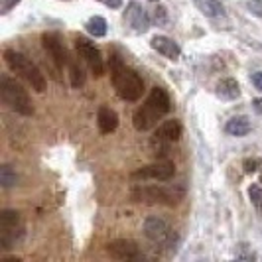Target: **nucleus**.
Wrapping results in <instances>:
<instances>
[{
	"label": "nucleus",
	"mask_w": 262,
	"mask_h": 262,
	"mask_svg": "<svg viewBox=\"0 0 262 262\" xmlns=\"http://www.w3.org/2000/svg\"><path fill=\"white\" fill-rule=\"evenodd\" d=\"M108 67H111V81L117 95L122 101H138L144 95V81L138 75L136 69L126 67V63L118 57L117 53L111 55L108 59Z\"/></svg>",
	"instance_id": "f257e3e1"
},
{
	"label": "nucleus",
	"mask_w": 262,
	"mask_h": 262,
	"mask_svg": "<svg viewBox=\"0 0 262 262\" xmlns=\"http://www.w3.org/2000/svg\"><path fill=\"white\" fill-rule=\"evenodd\" d=\"M171 108L170 95L164 87H152V91L148 95V99L144 101V105L140 108H136L134 117H132V124L134 128L140 132H146L150 128H154L158 124V120L162 117H166Z\"/></svg>",
	"instance_id": "f03ea898"
},
{
	"label": "nucleus",
	"mask_w": 262,
	"mask_h": 262,
	"mask_svg": "<svg viewBox=\"0 0 262 262\" xmlns=\"http://www.w3.org/2000/svg\"><path fill=\"white\" fill-rule=\"evenodd\" d=\"M185 197L184 185H138L132 189V199L150 205H176Z\"/></svg>",
	"instance_id": "7ed1b4c3"
},
{
	"label": "nucleus",
	"mask_w": 262,
	"mask_h": 262,
	"mask_svg": "<svg viewBox=\"0 0 262 262\" xmlns=\"http://www.w3.org/2000/svg\"><path fill=\"white\" fill-rule=\"evenodd\" d=\"M4 61H6V66L10 67L12 73H16L18 77H22L24 81H28L34 91H46V77H43V73L39 71V67L32 59H28L24 53L16 52V50H6L4 52Z\"/></svg>",
	"instance_id": "20e7f679"
},
{
	"label": "nucleus",
	"mask_w": 262,
	"mask_h": 262,
	"mask_svg": "<svg viewBox=\"0 0 262 262\" xmlns=\"http://www.w3.org/2000/svg\"><path fill=\"white\" fill-rule=\"evenodd\" d=\"M0 95H2V101L10 106L14 113H18L22 117H32L34 115L32 99L16 79L2 75L0 77Z\"/></svg>",
	"instance_id": "39448f33"
},
{
	"label": "nucleus",
	"mask_w": 262,
	"mask_h": 262,
	"mask_svg": "<svg viewBox=\"0 0 262 262\" xmlns=\"http://www.w3.org/2000/svg\"><path fill=\"white\" fill-rule=\"evenodd\" d=\"M24 236V225L20 219V213L12 209L0 211V247L12 249L16 243H20Z\"/></svg>",
	"instance_id": "423d86ee"
},
{
	"label": "nucleus",
	"mask_w": 262,
	"mask_h": 262,
	"mask_svg": "<svg viewBox=\"0 0 262 262\" xmlns=\"http://www.w3.org/2000/svg\"><path fill=\"white\" fill-rule=\"evenodd\" d=\"M75 50H77L79 57L87 63V67L93 71L95 77H101L105 73V61H103V55L99 52V48L93 43L89 38H83L79 36L75 39Z\"/></svg>",
	"instance_id": "0eeeda50"
},
{
	"label": "nucleus",
	"mask_w": 262,
	"mask_h": 262,
	"mask_svg": "<svg viewBox=\"0 0 262 262\" xmlns=\"http://www.w3.org/2000/svg\"><path fill=\"white\" fill-rule=\"evenodd\" d=\"M176 176V166L170 160H158L150 166H144L132 173V180H152V182H170Z\"/></svg>",
	"instance_id": "6e6552de"
},
{
	"label": "nucleus",
	"mask_w": 262,
	"mask_h": 262,
	"mask_svg": "<svg viewBox=\"0 0 262 262\" xmlns=\"http://www.w3.org/2000/svg\"><path fill=\"white\" fill-rule=\"evenodd\" d=\"M144 235L154 245H170L173 241L171 227L160 217H148L144 221Z\"/></svg>",
	"instance_id": "1a4fd4ad"
},
{
	"label": "nucleus",
	"mask_w": 262,
	"mask_h": 262,
	"mask_svg": "<svg viewBox=\"0 0 262 262\" xmlns=\"http://www.w3.org/2000/svg\"><path fill=\"white\" fill-rule=\"evenodd\" d=\"M41 46H43V50L48 52V55L52 57L53 63L57 67H63L69 63V55H67V50L66 46H63V41H61V38H59V34L46 32L41 36Z\"/></svg>",
	"instance_id": "9d476101"
},
{
	"label": "nucleus",
	"mask_w": 262,
	"mask_h": 262,
	"mask_svg": "<svg viewBox=\"0 0 262 262\" xmlns=\"http://www.w3.org/2000/svg\"><path fill=\"white\" fill-rule=\"evenodd\" d=\"M106 252L115 260H136V258L142 256L138 245L130 238H115V241H111L106 245Z\"/></svg>",
	"instance_id": "9b49d317"
},
{
	"label": "nucleus",
	"mask_w": 262,
	"mask_h": 262,
	"mask_svg": "<svg viewBox=\"0 0 262 262\" xmlns=\"http://www.w3.org/2000/svg\"><path fill=\"white\" fill-rule=\"evenodd\" d=\"M124 22H126L134 32L144 34L146 30L150 28L152 18H150V14L146 12V8H142L138 2H130V4L126 6V10H124Z\"/></svg>",
	"instance_id": "f8f14e48"
},
{
	"label": "nucleus",
	"mask_w": 262,
	"mask_h": 262,
	"mask_svg": "<svg viewBox=\"0 0 262 262\" xmlns=\"http://www.w3.org/2000/svg\"><path fill=\"white\" fill-rule=\"evenodd\" d=\"M180 138H182V122L176 118L164 120L154 134V142L158 144H171V142H178Z\"/></svg>",
	"instance_id": "ddd939ff"
},
{
	"label": "nucleus",
	"mask_w": 262,
	"mask_h": 262,
	"mask_svg": "<svg viewBox=\"0 0 262 262\" xmlns=\"http://www.w3.org/2000/svg\"><path fill=\"white\" fill-rule=\"evenodd\" d=\"M150 48L156 50L158 53H162L166 59H171V61H176L182 55V48L168 36H154L150 39Z\"/></svg>",
	"instance_id": "4468645a"
},
{
	"label": "nucleus",
	"mask_w": 262,
	"mask_h": 262,
	"mask_svg": "<svg viewBox=\"0 0 262 262\" xmlns=\"http://www.w3.org/2000/svg\"><path fill=\"white\" fill-rule=\"evenodd\" d=\"M97 126L101 134H111L118 128V115L111 106H99L97 111Z\"/></svg>",
	"instance_id": "2eb2a0df"
},
{
	"label": "nucleus",
	"mask_w": 262,
	"mask_h": 262,
	"mask_svg": "<svg viewBox=\"0 0 262 262\" xmlns=\"http://www.w3.org/2000/svg\"><path fill=\"white\" fill-rule=\"evenodd\" d=\"M225 130L231 136H236V138H243L247 136L250 130H252V124L247 117H233L227 124H225Z\"/></svg>",
	"instance_id": "dca6fc26"
},
{
	"label": "nucleus",
	"mask_w": 262,
	"mask_h": 262,
	"mask_svg": "<svg viewBox=\"0 0 262 262\" xmlns=\"http://www.w3.org/2000/svg\"><path fill=\"white\" fill-rule=\"evenodd\" d=\"M217 97H221L225 101H236L241 97V87L235 79H221L217 83Z\"/></svg>",
	"instance_id": "f3484780"
},
{
	"label": "nucleus",
	"mask_w": 262,
	"mask_h": 262,
	"mask_svg": "<svg viewBox=\"0 0 262 262\" xmlns=\"http://www.w3.org/2000/svg\"><path fill=\"white\" fill-rule=\"evenodd\" d=\"M195 6L199 8V12L209 18L225 16V6L221 0H195Z\"/></svg>",
	"instance_id": "a211bd4d"
},
{
	"label": "nucleus",
	"mask_w": 262,
	"mask_h": 262,
	"mask_svg": "<svg viewBox=\"0 0 262 262\" xmlns=\"http://www.w3.org/2000/svg\"><path fill=\"white\" fill-rule=\"evenodd\" d=\"M87 34H91L93 38H105L106 36V20L103 16H91L85 22Z\"/></svg>",
	"instance_id": "6ab92c4d"
},
{
	"label": "nucleus",
	"mask_w": 262,
	"mask_h": 262,
	"mask_svg": "<svg viewBox=\"0 0 262 262\" xmlns=\"http://www.w3.org/2000/svg\"><path fill=\"white\" fill-rule=\"evenodd\" d=\"M69 81H71V87L73 89H81L83 85H85V73H83V69L79 67V63L75 59H69Z\"/></svg>",
	"instance_id": "aec40b11"
},
{
	"label": "nucleus",
	"mask_w": 262,
	"mask_h": 262,
	"mask_svg": "<svg viewBox=\"0 0 262 262\" xmlns=\"http://www.w3.org/2000/svg\"><path fill=\"white\" fill-rule=\"evenodd\" d=\"M18 184V173L14 170L12 166H8V164H4L2 168H0V185L4 187V189H10L14 185Z\"/></svg>",
	"instance_id": "412c9836"
},
{
	"label": "nucleus",
	"mask_w": 262,
	"mask_h": 262,
	"mask_svg": "<svg viewBox=\"0 0 262 262\" xmlns=\"http://www.w3.org/2000/svg\"><path fill=\"white\" fill-rule=\"evenodd\" d=\"M249 197H250V203L254 205V209L258 211V213H262V187L260 185H250Z\"/></svg>",
	"instance_id": "4be33fe9"
},
{
	"label": "nucleus",
	"mask_w": 262,
	"mask_h": 262,
	"mask_svg": "<svg viewBox=\"0 0 262 262\" xmlns=\"http://www.w3.org/2000/svg\"><path fill=\"white\" fill-rule=\"evenodd\" d=\"M152 20L156 22L158 26H166L168 24V10H166V6H158L156 10H154Z\"/></svg>",
	"instance_id": "5701e85b"
},
{
	"label": "nucleus",
	"mask_w": 262,
	"mask_h": 262,
	"mask_svg": "<svg viewBox=\"0 0 262 262\" xmlns=\"http://www.w3.org/2000/svg\"><path fill=\"white\" fill-rule=\"evenodd\" d=\"M262 166V160L260 158H247L245 162H243V168L247 173H252V171H256L258 168Z\"/></svg>",
	"instance_id": "b1692460"
},
{
	"label": "nucleus",
	"mask_w": 262,
	"mask_h": 262,
	"mask_svg": "<svg viewBox=\"0 0 262 262\" xmlns=\"http://www.w3.org/2000/svg\"><path fill=\"white\" fill-rule=\"evenodd\" d=\"M247 8H249L254 16L262 18V0H247Z\"/></svg>",
	"instance_id": "393cba45"
},
{
	"label": "nucleus",
	"mask_w": 262,
	"mask_h": 262,
	"mask_svg": "<svg viewBox=\"0 0 262 262\" xmlns=\"http://www.w3.org/2000/svg\"><path fill=\"white\" fill-rule=\"evenodd\" d=\"M18 2H20V0H0V12L8 14L14 8V6L18 4Z\"/></svg>",
	"instance_id": "a878e982"
},
{
	"label": "nucleus",
	"mask_w": 262,
	"mask_h": 262,
	"mask_svg": "<svg viewBox=\"0 0 262 262\" xmlns=\"http://www.w3.org/2000/svg\"><path fill=\"white\" fill-rule=\"evenodd\" d=\"M250 81H252V85H254L258 91H262V71H254V73L250 75Z\"/></svg>",
	"instance_id": "bb28decb"
},
{
	"label": "nucleus",
	"mask_w": 262,
	"mask_h": 262,
	"mask_svg": "<svg viewBox=\"0 0 262 262\" xmlns=\"http://www.w3.org/2000/svg\"><path fill=\"white\" fill-rule=\"evenodd\" d=\"M99 2L108 6V8H120L122 6V0H99Z\"/></svg>",
	"instance_id": "cd10ccee"
},
{
	"label": "nucleus",
	"mask_w": 262,
	"mask_h": 262,
	"mask_svg": "<svg viewBox=\"0 0 262 262\" xmlns=\"http://www.w3.org/2000/svg\"><path fill=\"white\" fill-rule=\"evenodd\" d=\"M252 106H254L256 113H260L262 115V99H254V101H252Z\"/></svg>",
	"instance_id": "c85d7f7f"
},
{
	"label": "nucleus",
	"mask_w": 262,
	"mask_h": 262,
	"mask_svg": "<svg viewBox=\"0 0 262 262\" xmlns=\"http://www.w3.org/2000/svg\"><path fill=\"white\" fill-rule=\"evenodd\" d=\"M150 2H160V0H150Z\"/></svg>",
	"instance_id": "c756f323"
},
{
	"label": "nucleus",
	"mask_w": 262,
	"mask_h": 262,
	"mask_svg": "<svg viewBox=\"0 0 262 262\" xmlns=\"http://www.w3.org/2000/svg\"><path fill=\"white\" fill-rule=\"evenodd\" d=\"M260 184H262V173H260Z\"/></svg>",
	"instance_id": "7c9ffc66"
}]
</instances>
